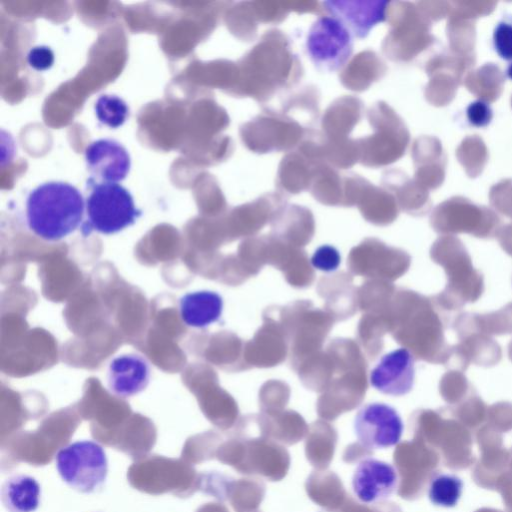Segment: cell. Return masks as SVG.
Segmentation results:
<instances>
[{"label":"cell","instance_id":"6da1fadb","mask_svg":"<svg viewBox=\"0 0 512 512\" xmlns=\"http://www.w3.org/2000/svg\"><path fill=\"white\" fill-rule=\"evenodd\" d=\"M84 213L80 191L65 182H47L34 188L26 201L29 229L46 241H59L73 233Z\"/></svg>","mask_w":512,"mask_h":512},{"label":"cell","instance_id":"7a4b0ae2","mask_svg":"<svg viewBox=\"0 0 512 512\" xmlns=\"http://www.w3.org/2000/svg\"><path fill=\"white\" fill-rule=\"evenodd\" d=\"M430 256L444 269L447 278L445 288L432 297L443 313L458 311L481 298L485 290L483 274L473 266L468 250L458 238H439L432 245Z\"/></svg>","mask_w":512,"mask_h":512},{"label":"cell","instance_id":"3957f363","mask_svg":"<svg viewBox=\"0 0 512 512\" xmlns=\"http://www.w3.org/2000/svg\"><path fill=\"white\" fill-rule=\"evenodd\" d=\"M406 327L402 339L415 357L432 364L447 365L452 345L448 344L444 331L448 316L432 298L409 292L405 296Z\"/></svg>","mask_w":512,"mask_h":512},{"label":"cell","instance_id":"277c9868","mask_svg":"<svg viewBox=\"0 0 512 512\" xmlns=\"http://www.w3.org/2000/svg\"><path fill=\"white\" fill-rule=\"evenodd\" d=\"M86 221L82 234L92 231L111 235L133 225L141 216L130 192L117 183H94L86 200Z\"/></svg>","mask_w":512,"mask_h":512},{"label":"cell","instance_id":"5b68a950","mask_svg":"<svg viewBox=\"0 0 512 512\" xmlns=\"http://www.w3.org/2000/svg\"><path fill=\"white\" fill-rule=\"evenodd\" d=\"M55 467L64 483L80 493H94L105 483L108 458L104 447L93 440H78L55 454Z\"/></svg>","mask_w":512,"mask_h":512},{"label":"cell","instance_id":"8992f818","mask_svg":"<svg viewBox=\"0 0 512 512\" xmlns=\"http://www.w3.org/2000/svg\"><path fill=\"white\" fill-rule=\"evenodd\" d=\"M451 324L459 343L452 346L451 357L447 364L450 370L463 372L471 363L490 368L500 362L501 346L492 336L479 330L476 313H459Z\"/></svg>","mask_w":512,"mask_h":512},{"label":"cell","instance_id":"52a82bcc","mask_svg":"<svg viewBox=\"0 0 512 512\" xmlns=\"http://www.w3.org/2000/svg\"><path fill=\"white\" fill-rule=\"evenodd\" d=\"M354 432L367 449H385L401 440L403 421L392 406L372 402L362 406L354 419Z\"/></svg>","mask_w":512,"mask_h":512},{"label":"cell","instance_id":"ba28073f","mask_svg":"<svg viewBox=\"0 0 512 512\" xmlns=\"http://www.w3.org/2000/svg\"><path fill=\"white\" fill-rule=\"evenodd\" d=\"M414 378V355L404 347L383 355L369 375L373 388L391 396L408 394L413 388Z\"/></svg>","mask_w":512,"mask_h":512},{"label":"cell","instance_id":"9c48e42d","mask_svg":"<svg viewBox=\"0 0 512 512\" xmlns=\"http://www.w3.org/2000/svg\"><path fill=\"white\" fill-rule=\"evenodd\" d=\"M308 50L317 64L335 69L351 52V38L345 27L331 18L320 19L310 31Z\"/></svg>","mask_w":512,"mask_h":512},{"label":"cell","instance_id":"30bf717a","mask_svg":"<svg viewBox=\"0 0 512 512\" xmlns=\"http://www.w3.org/2000/svg\"><path fill=\"white\" fill-rule=\"evenodd\" d=\"M395 468L384 461L366 458L358 463L353 476L354 494L363 503H375L389 497L397 486Z\"/></svg>","mask_w":512,"mask_h":512},{"label":"cell","instance_id":"8fae6325","mask_svg":"<svg viewBox=\"0 0 512 512\" xmlns=\"http://www.w3.org/2000/svg\"><path fill=\"white\" fill-rule=\"evenodd\" d=\"M85 160L91 174L108 183L123 180L131 165L127 150L112 139L90 143L85 150Z\"/></svg>","mask_w":512,"mask_h":512},{"label":"cell","instance_id":"7c38bea8","mask_svg":"<svg viewBox=\"0 0 512 512\" xmlns=\"http://www.w3.org/2000/svg\"><path fill=\"white\" fill-rule=\"evenodd\" d=\"M107 380L110 391L116 396L127 398L137 395L149 383V363L141 355H119L109 363Z\"/></svg>","mask_w":512,"mask_h":512},{"label":"cell","instance_id":"4fadbf2b","mask_svg":"<svg viewBox=\"0 0 512 512\" xmlns=\"http://www.w3.org/2000/svg\"><path fill=\"white\" fill-rule=\"evenodd\" d=\"M223 306V298L217 292L201 290L187 293L179 301L180 318L188 327L206 328L220 320Z\"/></svg>","mask_w":512,"mask_h":512},{"label":"cell","instance_id":"5bb4252c","mask_svg":"<svg viewBox=\"0 0 512 512\" xmlns=\"http://www.w3.org/2000/svg\"><path fill=\"white\" fill-rule=\"evenodd\" d=\"M1 501L8 512H35L41 503V485L28 474L9 476L1 486Z\"/></svg>","mask_w":512,"mask_h":512},{"label":"cell","instance_id":"9a60e30c","mask_svg":"<svg viewBox=\"0 0 512 512\" xmlns=\"http://www.w3.org/2000/svg\"><path fill=\"white\" fill-rule=\"evenodd\" d=\"M463 482L452 474H439L432 479L429 485L428 496L430 501L441 507H454L461 497Z\"/></svg>","mask_w":512,"mask_h":512},{"label":"cell","instance_id":"2e32d148","mask_svg":"<svg viewBox=\"0 0 512 512\" xmlns=\"http://www.w3.org/2000/svg\"><path fill=\"white\" fill-rule=\"evenodd\" d=\"M476 322L479 330L489 336L512 334V302L496 311L476 313Z\"/></svg>","mask_w":512,"mask_h":512},{"label":"cell","instance_id":"e0dca14e","mask_svg":"<svg viewBox=\"0 0 512 512\" xmlns=\"http://www.w3.org/2000/svg\"><path fill=\"white\" fill-rule=\"evenodd\" d=\"M94 109L98 120L111 128L121 126L129 115L127 104L115 95H101Z\"/></svg>","mask_w":512,"mask_h":512},{"label":"cell","instance_id":"ac0fdd59","mask_svg":"<svg viewBox=\"0 0 512 512\" xmlns=\"http://www.w3.org/2000/svg\"><path fill=\"white\" fill-rule=\"evenodd\" d=\"M470 384L463 372L448 370L440 379L439 390L446 400H455L467 393Z\"/></svg>","mask_w":512,"mask_h":512},{"label":"cell","instance_id":"d6986e66","mask_svg":"<svg viewBox=\"0 0 512 512\" xmlns=\"http://www.w3.org/2000/svg\"><path fill=\"white\" fill-rule=\"evenodd\" d=\"M313 268L323 272H333L341 264V255L339 250L329 244L319 246L310 259Z\"/></svg>","mask_w":512,"mask_h":512},{"label":"cell","instance_id":"ffe728a7","mask_svg":"<svg viewBox=\"0 0 512 512\" xmlns=\"http://www.w3.org/2000/svg\"><path fill=\"white\" fill-rule=\"evenodd\" d=\"M493 42L501 58L512 60V23L500 22L495 27Z\"/></svg>","mask_w":512,"mask_h":512},{"label":"cell","instance_id":"44dd1931","mask_svg":"<svg viewBox=\"0 0 512 512\" xmlns=\"http://www.w3.org/2000/svg\"><path fill=\"white\" fill-rule=\"evenodd\" d=\"M467 118L473 126L484 127L488 125L492 119V110L488 103L477 100L468 106Z\"/></svg>","mask_w":512,"mask_h":512},{"label":"cell","instance_id":"7402d4cb","mask_svg":"<svg viewBox=\"0 0 512 512\" xmlns=\"http://www.w3.org/2000/svg\"><path fill=\"white\" fill-rule=\"evenodd\" d=\"M28 63L36 70H45L52 66L54 55L47 46H37L30 50L27 56Z\"/></svg>","mask_w":512,"mask_h":512},{"label":"cell","instance_id":"603a6c76","mask_svg":"<svg viewBox=\"0 0 512 512\" xmlns=\"http://www.w3.org/2000/svg\"><path fill=\"white\" fill-rule=\"evenodd\" d=\"M498 241L504 252L512 257V227L505 229L498 236Z\"/></svg>","mask_w":512,"mask_h":512},{"label":"cell","instance_id":"cb8c5ba5","mask_svg":"<svg viewBox=\"0 0 512 512\" xmlns=\"http://www.w3.org/2000/svg\"><path fill=\"white\" fill-rule=\"evenodd\" d=\"M508 357L512 361V340L508 344Z\"/></svg>","mask_w":512,"mask_h":512},{"label":"cell","instance_id":"d4e9b609","mask_svg":"<svg viewBox=\"0 0 512 512\" xmlns=\"http://www.w3.org/2000/svg\"><path fill=\"white\" fill-rule=\"evenodd\" d=\"M507 76L512 80V63L507 68Z\"/></svg>","mask_w":512,"mask_h":512}]
</instances>
